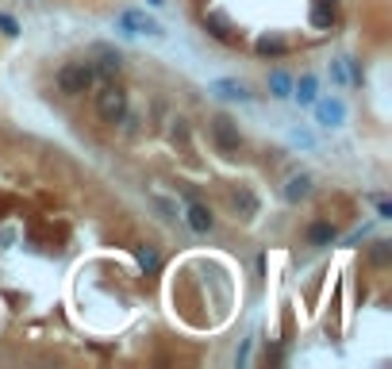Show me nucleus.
Masks as SVG:
<instances>
[{"mask_svg": "<svg viewBox=\"0 0 392 369\" xmlns=\"http://www.w3.org/2000/svg\"><path fill=\"white\" fill-rule=\"evenodd\" d=\"M93 85H97L93 62H66V66L58 69V93H66V97H81V93H88Z\"/></svg>", "mask_w": 392, "mask_h": 369, "instance_id": "obj_1", "label": "nucleus"}, {"mask_svg": "<svg viewBox=\"0 0 392 369\" xmlns=\"http://www.w3.org/2000/svg\"><path fill=\"white\" fill-rule=\"evenodd\" d=\"M97 116H100V123H112V127L127 119V93H123L116 81L97 93Z\"/></svg>", "mask_w": 392, "mask_h": 369, "instance_id": "obj_2", "label": "nucleus"}, {"mask_svg": "<svg viewBox=\"0 0 392 369\" xmlns=\"http://www.w3.org/2000/svg\"><path fill=\"white\" fill-rule=\"evenodd\" d=\"M212 139H216V146L223 150V154H235L238 146H243V135H238V123L227 116H216L212 119Z\"/></svg>", "mask_w": 392, "mask_h": 369, "instance_id": "obj_3", "label": "nucleus"}, {"mask_svg": "<svg viewBox=\"0 0 392 369\" xmlns=\"http://www.w3.org/2000/svg\"><path fill=\"white\" fill-rule=\"evenodd\" d=\"M116 27H119V31H127V35H162V27L150 20L147 12H119Z\"/></svg>", "mask_w": 392, "mask_h": 369, "instance_id": "obj_4", "label": "nucleus"}, {"mask_svg": "<svg viewBox=\"0 0 392 369\" xmlns=\"http://www.w3.org/2000/svg\"><path fill=\"white\" fill-rule=\"evenodd\" d=\"M188 227H193L196 235H208L212 227H216V215L208 212L204 204H196V200H193V204H188Z\"/></svg>", "mask_w": 392, "mask_h": 369, "instance_id": "obj_5", "label": "nucleus"}, {"mask_svg": "<svg viewBox=\"0 0 392 369\" xmlns=\"http://www.w3.org/2000/svg\"><path fill=\"white\" fill-rule=\"evenodd\" d=\"M315 116H319L323 127H339L346 116V108H343V100H323V104H315Z\"/></svg>", "mask_w": 392, "mask_h": 369, "instance_id": "obj_6", "label": "nucleus"}, {"mask_svg": "<svg viewBox=\"0 0 392 369\" xmlns=\"http://www.w3.org/2000/svg\"><path fill=\"white\" fill-rule=\"evenodd\" d=\"M93 69H97V78H116L119 69H123V58H119L116 50H100V62Z\"/></svg>", "mask_w": 392, "mask_h": 369, "instance_id": "obj_7", "label": "nucleus"}, {"mask_svg": "<svg viewBox=\"0 0 392 369\" xmlns=\"http://www.w3.org/2000/svg\"><path fill=\"white\" fill-rule=\"evenodd\" d=\"M312 193V177L308 174H296V177H289V184H284V196H289V200H304V196Z\"/></svg>", "mask_w": 392, "mask_h": 369, "instance_id": "obj_8", "label": "nucleus"}, {"mask_svg": "<svg viewBox=\"0 0 392 369\" xmlns=\"http://www.w3.org/2000/svg\"><path fill=\"white\" fill-rule=\"evenodd\" d=\"M212 93L223 100H250V93H246V85H238V81H216L212 85Z\"/></svg>", "mask_w": 392, "mask_h": 369, "instance_id": "obj_9", "label": "nucleus"}, {"mask_svg": "<svg viewBox=\"0 0 392 369\" xmlns=\"http://www.w3.org/2000/svg\"><path fill=\"white\" fill-rule=\"evenodd\" d=\"M269 88H273L277 100H289V97H293V78L281 73V69H273V73H269Z\"/></svg>", "mask_w": 392, "mask_h": 369, "instance_id": "obj_10", "label": "nucleus"}, {"mask_svg": "<svg viewBox=\"0 0 392 369\" xmlns=\"http://www.w3.org/2000/svg\"><path fill=\"white\" fill-rule=\"evenodd\" d=\"M293 88H296L293 97L300 100V104H312V100H315V78H312V73H304V78H300V85H293Z\"/></svg>", "mask_w": 392, "mask_h": 369, "instance_id": "obj_11", "label": "nucleus"}, {"mask_svg": "<svg viewBox=\"0 0 392 369\" xmlns=\"http://www.w3.org/2000/svg\"><path fill=\"white\" fill-rule=\"evenodd\" d=\"M334 235H339V231H334L331 224H315L312 231H308V239H312L315 246H327V243H334Z\"/></svg>", "mask_w": 392, "mask_h": 369, "instance_id": "obj_12", "label": "nucleus"}, {"mask_svg": "<svg viewBox=\"0 0 392 369\" xmlns=\"http://www.w3.org/2000/svg\"><path fill=\"white\" fill-rule=\"evenodd\" d=\"M204 23H208V27H212V35H216V39H231V23H227L223 16H219V12H212V16H204Z\"/></svg>", "mask_w": 392, "mask_h": 369, "instance_id": "obj_13", "label": "nucleus"}, {"mask_svg": "<svg viewBox=\"0 0 392 369\" xmlns=\"http://www.w3.org/2000/svg\"><path fill=\"white\" fill-rule=\"evenodd\" d=\"M235 208H243V215H254L258 212L254 193H250V189H238V193H235Z\"/></svg>", "mask_w": 392, "mask_h": 369, "instance_id": "obj_14", "label": "nucleus"}, {"mask_svg": "<svg viewBox=\"0 0 392 369\" xmlns=\"http://www.w3.org/2000/svg\"><path fill=\"white\" fill-rule=\"evenodd\" d=\"M258 50H262V54H284V39H277V35H262V39H258Z\"/></svg>", "mask_w": 392, "mask_h": 369, "instance_id": "obj_15", "label": "nucleus"}, {"mask_svg": "<svg viewBox=\"0 0 392 369\" xmlns=\"http://www.w3.org/2000/svg\"><path fill=\"white\" fill-rule=\"evenodd\" d=\"M138 265H143V270H158V250L154 246H138Z\"/></svg>", "mask_w": 392, "mask_h": 369, "instance_id": "obj_16", "label": "nucleus"}, {"mask_svg": "<svg viewBox=\"0 0 392 369\" xmlns=\"http://www.w3.org/2000/svg\"><path fill=\"white\" fill-rule=\"evenodd\" d=\"M150 204H154V208H158V212L166 215V219H177V208H173V204H169V200H162V196H150Z\"/></svg>", "mask_w": 392, "mask_h": 369, "instance_id": "obj_17", "label": "nucleus"}, {"mask_svg": "<svg viewBox=\"0 0 392 369\" xmlns=\"http://www.w3.org/2000/svg\"><path fill=\"white\" fill-rule=\"evenodd\" d=\"M0 31H4V35H8V39H12V35H20V23L12 20L8 12H0Z\"/></svg>", "mask_w": 392, "mask_h": 369, "instance_id": "obj_18", "label": "nucleus"}, {"mask_svg": "<svg viewBox=\"0 0 392 369\" xmlns=\"http://www.w3.org/2000/svg\"><path fill=\"white\" fill-rule=\"evenodd\" d=\"M377 212H381V219H392V204H389V200H377Z\"/></svg>", "mask_w": 392, "mask_h": 369, "instance_id": "obj_19", "label": "nucleus"}, {"mask_svg": "<svg viewBox=\"0 0 392 369\" xmlns=\"http://www.w3.org/2000/svg\"><path fill=\"white\" fill-rule=\"evenodd\" d=\"M373 258H377V262H384V258H389V243H377V250H373Z\"/></svg>", "mask_w": 392, "mask_h": 369, "instance_id": "obj_20", "label": "nucleus"}, {"mask_svg": "<svg viewBox=\"0 0 392 369\" xmlns=\"http://www.w3.org/2000/svg\"><path fill=\"white\" fill-rule=\"evenodd\" d=\"M147 4H162V0H147Z\"/></svg>", "mask_w": 392, "mask_h": 369, "instance_id": "obj_21", "label": "nucleus"}]
</instances>
